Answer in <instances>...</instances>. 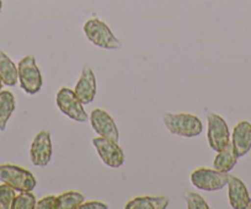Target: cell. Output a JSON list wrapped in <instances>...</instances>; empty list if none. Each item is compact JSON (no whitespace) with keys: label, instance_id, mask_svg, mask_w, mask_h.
Wrapping results in <instances>:
<instances>
[{"label":"cell","instance_id":"6da1fadb","mask_svg":"<svg viewBox=\"0 0 251 209\" xmlns=\"http://www.w3.org/2000/svg\"><path fill=\"white\" fill-rule=\"evenodd\" d=\"M164 124L171 134L182 138H195L202 134L203 126L201 119L188 112L180 114H165L163 117Z\"/></svg>","mask_w":251,"mask_h":209},{"label":"cell","instance_id":"7a4b0ae2","mask_svg":"<svg viewBox=\"0 0 251 209\" xmlns=\"http://www.w3.org/2000/svg\"><path fill=\"white\" fill-rule=\"evenodd\" d=\"M84 35L94 46L102 49H120L121 41L116 37L107 25L100 19H90L83 26Z\"/></svg>","mask_w":251,"mask_h":209},{"label":"cell","instance_id":"3957f363","mask_svg":"<svg viewBox=\"0 0 251 209\" xmlns=\"http://www.w3.org/2000/svg\"><path fill=\"white\" fill-rule=\"evenodd\" d=\"M0 182L11 186L16 192L33 191L37 186L32 172L14 164L0 165Z\"/></svg>","mask_w":251,"mask_h":209},{"label":"cell","instance_id":"277c9868","mask_svg":"<svg viewBox=\"0 0 251 209\" xmlns=\"http://www.w3.org/2000/svg\"><path fill=\"white\" fill-rule=\"evenodd\" d=\"M19 83L20 88L27 95H36L42 89V74L37 66L35 56L30 54L26 56L19 62Z\"/></svg>","mask_w":251,"mask_h":209},{"label":"cell","instance_id":"5b68a950","mask_svg":"<svg viewBox=\"0 0 251 209\" xmlns=\"http://www.w3.org/2000/svg\"><path fill=\"white\" fill-rule=\"evenodd\" d=\"M229 174L221 172L216 169H208V167H199L192 171L190 180L191 184L196 188L201 191L214 192L221 191L228 184Z\"/></svg>","mask_w":251,"mask_h":209},{"label":"cell","instance_id":"8992f818","mask_svg":"<svg viewBox=\"0 0 251 209\" xmlns=\"http://www.w3.org/2000/svg\"><path fill=\"white\" fill-rule=\"evenodd\" d=\"M55 103L63 115L73 121L84 123L88 121V115L84 110L83 103L76 97L75 93L69 88H62L55 95Z\"/></svg>","mask_w":251,"mask_h":209},{"label":"cell","instance_id":"52a82bcc","mask_svg":"<svg viewBox=\"0 0 251 209\" xmlns=\"http://www.w3.org/2000/svg\"><path fill=\"white\" fill-rule=\"evenodd\" d=\"M207 140L212 150L221 151L230 143L228 123L217 114L207 115Z\"/></svg>","mask_w":251,"mask_h":209},{"label":"cell","instance_id":"ba28073f","mask_svg":"<svg viewBox=\"0 0 251 209\" xmlns=\"http://www.w3.org/2000/svg\"><path fill=\"white\" fill-rule=\"evenodd\" d=\"M91 143L106 166L118 169L125 164V153L118 145L117 141L110 140V139L102 138V137H96V138H93Z\"/></svg>","mask_w":251,"mask_h":209},{"label":"cell","instance_id":"9c48e42d","mask_svg":"<svg viewBox=\"0 0 251 209\" xmlns=\"http://www.w3.org/2000/svg\"><path fill=\"white\" fill-rule=\"evenodd\" d=\"M53 154L50 133L41 131L33 138L30 148V160L35 166L45 167L50 163Z\"/></svg>","mask_w":251,"mask_h":209},{"label":"cell","instance_id":"30bf717a","mask_svg":"<svg viewBox=\"0 0 251 209\" xmlns=\"http://www.w3.org/2000/svg\"><path fill=\"white\" fill-rule=\"evenodd\" d=\"M90 123L95 133L99 134V137H102V138L110 139V140L118 143L120 132H118L117 126H116V122L113 121L110 114L106 112L105 110H93V112L90 114Z\"/></svg>","mask_w":251,"mask_h":209},{"label":"cell","instance_id":"8fae6325","mask_svg":"<svg viewBox=\"0 0 251 209\" xmlns=\"http://www.w3.org/2000/svg\"><path fill=\"white\" fill-rule=\"evenodd\" d=\"M74 93L83 105H89L94 101L98 93V85H96V76L90 67L83 68Z\"/></svg>","mask_w":251,"mask_h":209},{"label":"cell","instance_id":"7c38bea8","mask_svg":"<svg viewBox=\"0 0 251 209\" xmlns=\"http://www.w3.org/2000/svg\"><path fill=\"white\" fill-rule=\"evenodd\" d=\"M228 197L230 207L234 209H246L251 203L250 194L245 184L238 177L229 175L228 177Z\"/></svg>","mask_w":251,"mask_h":209},{"label":"cell","instance_id":"4fadbf2b","mask_svg":"<svg viewBox=\"0 0 251 209\" xmlns=\"http://www.w3.org/2000/svg\"><path fill=\"white\" fill-rule=\"evenodd\" d=\"M231 145L236 156L246 155L251 150V123L248 121H240L235 124L231 133Z\"/></svg>","mask_w":251,"mask_h":209},{"label":"cell","instance_id":"5bb4252c","mask_svg":"<svg viewBox=\"0 0 251 209\" xmlns=\"http://www.w3.org/2000/svg\"><path fill=\"white\" fill-rule=\"evenodd\" d=\"M168 197L142 196L132 198L125 204L126 209H165L169 206Z\"/></svg>","mask_w":251,"mask_h":209},{"label":"cell","instance_id":"9a60e30c","mask_svg":"<svg viewBox=\"0 0 251 209\" xmlns=\"http://www.w3.org/2000/svg\"><path fill=\"white\" fill-rule=\"evenodd\" d=\"M0 79L6 86H15L19 81L18 66L3 50H0Z\"/></svg>","mask_w":251,"mask_h":209},{"label":"cell","instance_id":"2e32d148","mask_svg":"<svg viewBox=\"0 0 251 209\" xmlns=\"http://www.w3.org/2000/svg\"><path fill=\"white\" fill-rule=\"evenodd\" d=\"M16 109L15 96L11 91L1 90L0 93V132H4L8 126L11 115Z\"/></svg>","mask_w":251,"mask_h":209},{"label":"cell","instance_id":"e0dca14e","mask_svg":"<svg viewBox=\"0 0 251 209\" xmlns=\"http://www.w3.org/2000/svg\"><path fill=\"white\" fill-rule=\"evenodd\" d=\"M236 162H238V156H236L235 151H234L231 143H229L226 148L218 151V154H217L213 160V167L218 170V171L228 174L229 171L234 169Z\"/></svg>","mask_w":251,"mask_h":209},{"label":"cell","instance_id":"ac0fdd59","mask_svg":"<svg viewBox=\"0 0 251 209\" xmlns=\"http://www.w3.org/2000/svg\"><path fill=\"white\" fill-rule=\"evenodd\" d=\"M57 209H79L80 204L85 201L83 193L78 191H67L57 196Z\"/></svg>","mask_w":251,"mask_h":209},{"label":"cell","instance_id":"d6986e66","mask_svg":"<svg viewBox=\"0 0 251 209\" xmlns=\"http://www.w3.org/2000/svg\"><path fill=\"white\" fill-rule=\"evenodd\" d=\"M36 202L37 199L32 191H21L16 194L11 209H35Z\"/></svg>","mask_w":251,"mask_h":209},{"label":"cell","instance_id":"ffe728a7","mask_svg":"<svg viewBox=\"0 0 251 209\" xmlns=\"http://www.w3.org/2000/svg\"><path fill=\"white\" fill-rule=\"evenodd\" d=\"M16 189L6 184L0 185V209H11L15 201Z\"/></svg>","mask_w":251,"mask_h":209},{"label":"cell","instance_id":"44dd1931","mask_svg":"<svg viewBox=\"0 0 251 209\" xmlns=\"http://www.w3.org/2000/svg\"><path fill=\"white\" fill-rule=\"evenodd\" d=\"M185 201L187 203L188 209H208L209 206L206 199L199 193L195 192H187L185 193Z\"/></svg>","mask_w":251,"mask_h":209},{"label":"cell","instance_id":"7402d4cb","mask_svg":"<svg viewBox=\"0 0 251 209\" xmlns=\"http://www.w3.org/2000/svg\"><path fill=\"white\" fill-rule=\"evenodd\" d=\"M57 196H46L36 202L35 209H57Z\"/></svg>","mask_w":251,"mask_h":209},{"label":"cell","instance_id":"603a6c76","mask_svg":"<svg viewBox=\"0 0 251 209\" xmlns=\"http://www.w3.org/2000/svg\"><path fill=\"white\" fill-rule=\"evenodd\" d=\"M107 204H105L103 202L100 201H89L85 202L84 201L83 203L80 204L79 209H107Z\"/></svg>","mask_w":251,"mask_h":209},{"label":"cell","instance_id":"cb8c5ba5","mask_svg":"<svg viewBox=\"0 0 251 209\" xmlns=\"http://www.w3.org/2000/svg\"><path fill=\"white\" fill-rule=\"evenodd\" d=\"M3 81H1V79H0V93H1V90H3Z\"/></svg>","mask_w":251,"mask_h":209},{"label":"cell","instance_id":"d4e9b609","mask_svg":"<svg viewBox=\"0 0 251 209\" xmlns=\"http://www.w3.org/2000/svg\"><path fill=\"white\" fill-rule=\"evenodd\" d=\"M1 10H3V1L0 0V13H1Z\"/></svg>","mask_w":251,"mask_h":209},{"label":"cell","instance_id":"484cf974","mask_svg":"<svg viewBox=\"0 0 251 209\" xmlns=\"http://www.w3.org/2000/svg\"><path fill=\"white\" fill-rule=\"evenodd\" d=\"M249 208H250V209H251V203H250V206H249Z\"/></svg>","mask_w":251,"mask_h":209}]
</instances>
